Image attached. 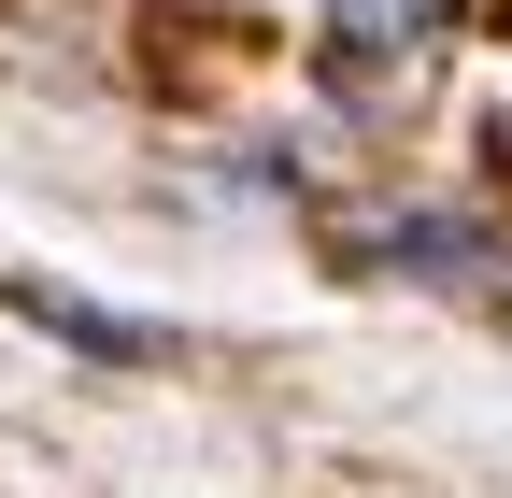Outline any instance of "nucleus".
Here are the masks:
<instances>
[{
  "label": "nucleus",
  "instance_id": "1",
  "mask_svg": "<svg viewBox=\"0 0 512 498\" xmlns=\"http://www.w3.org/2000/svg\"><path fill=\"white\" fill-rule=\"evenodd\" d=\"M441 15H456V0H328V86L413 72V57L441 43Z\"/></svg>",
  "mask_w": 512,
  "mask_h": 498
},
{
  "label": "nucleus",
  "instance_id": "2",
  "mask_svg": "<svg viewBox=\"0 0 512 498\" xmlns=\"http://www.w3.org/2000/svg\"><path fill=\"white\" fill-rule=\"evenodd\" d=\"M356 257H399L413 285H498L512 271L484 214H384V228H356Z\"/></svg>",
  "mask_w": 512,
  "mask_h": 498
},
{
  "label": "nucleus",
  "instance_id": "3",
  "mask_svg": "<svg viewBox=\"0 0 512 498\" xmlns=\"http://www.w3.org/2000/svg\"><path fill=\"white\" fill-rule=\"evenodd\" d=\"M15 299H29L72 356H171V328H128V314H100V299H57V285H15Z\"/></svg>",
  "mask_w": 512,
  "mask_h": 498
}]
</instances>
